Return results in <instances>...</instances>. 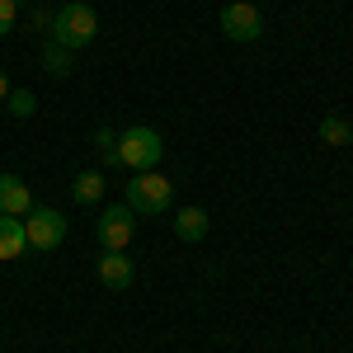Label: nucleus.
I'll use <instances>...</instances> for the list:
<instances>
[{
  "label": "nucleus",
  "mask_w": 353,
  "mask_h": 353,
  "mask_svg": "<svg viewBox=\"0 0 353 353\" xmlns=\"http://www.w3.org/2000/svg\"><path fill=\"white\" fill-rule=\"evenodd\" d=\"M10 90H14V85H10V76H5V71H0V104H5V99H10Z\"/></svg>",
  "instance_id": "18"
},
{
  "label": "nucleus",
  "mask_w": 353,
  "mask_h": 353,
  "mask_svg": "<svg viewBox=\"0 0 353 353\" xmlns=\"http://www.w3.org/2000/svg\"><path fill=\"white\" fill-rule=\"evenodd\" d=\"M208 226H212V221H208L203 208H179V212H174V236H179V241H189V245L203 241V236H208Z\"/></svg>",
  "instance_id": "9"
},
{
  "label": "nucleus",
  "mask_w": 353,
  "mask_h": 353,
  "mask_svg": "<svg viewBox=\"0 0 353 353\" xmlns=\"http://www.w3.org/2000/svg\"><path fill=\"white\" fill-rule=\"evenodd\" d=\"M94 156L104 165H118V132H113V128H99V132H94Z\"/></svg>",
  "instance_id": "14"
},
{
  "label": "nucleus",
  "mask_w": 353,
  "mask_h": 353,
  "mask_svg": "<svg viewBox=\"0 0 353 353\" xmlns=\"http://www.w3.org/2000/svg\"><path fill=\"white\" fill-rule=\"evenodd\" d=\"M5 109L14 113V118H33V109H38V99H33L28 90H10V99H5Z\"/></svg>",
  "instance_id": "15"
},
{
  "label": "nucleus",
  "mask_w": 353,
  "mask_h": 353,
  "mask_svg": "<svg viewBox=\"0 0 353 353\" xmlns=\"http://www.w3.org/2000/svg\"><path fill=\"white\" fill-rule=\"evenodd\" d=\"M349 146H353V141H349Z\"/></svg>",
  "instance_id": "19"
},
{
  "label": "nucleus",
  "mask_w": 353,
  "mask_h": 353,
  "mask_svg": "<svg viewBox=\"0 0 353 353\" xmlns=\"http://www.w3.org/2000/svg\"><path fill=\"white\" fill-rule=\"evenodd\" d=\"M94 33H99V14L85 5V0H71V5H61L52 14V38L57 48H66V52H81L94 43Z\"/></svg>",
  "instance_id": "1"
},
{
  "label": "nucleus",
  "mask_w": 353,
  "mask_h": 353,
  "mask_svg": "<svg viewBox=\"0 0 353 353\" xmlns=\"http://www.w3.org/2000/svg\"><path fill=\"white\" fill-rule=\"evenodd\" d=\"M321 141H325V146H349L353 128L339 118V113H330V118H321Z\"/></svg>",
  "instance_id": "13"
},
{
  "label": "nucleus",
  "mask_w": 353,
  "mask_h": 353,
  "mask_svg": "<svg viewBox=\"0 0 353 353\" xmlns=\"http://www.w3.org/2000/svg\"><path fill=\"white\" fill-rule=\"evenodd\" d=\"M221 33H226L231 43H254V38L264 33V14H259V5H250V0H231V5H221Z\"/></svg>",
  "instance_id": "5"
},
{
  "label": "nucleus",
  "mask_w": 353,
  "mask_h": 353,
  "mask_svg": "<svg viewBox=\"0 0 353 353\" xmlns=\"http://www.w3.org/2000/svg\"><path fill=\"white\" fill-rule=\"evenodd\" d=\"M24 236H28V245H38V250H57V245L66 241V217H61L57 208H28Z\"/></svg>",
  "instance_id": "6"
},
{
  "label": "nucleus",
  "mask_w": 353,
  "mask_h": 353,
  "mask_svg": "<svg viewBox=\"0 0 353 353\" xmlns=\"http://www.w3.org/2000/svg\"><path fill=\"white\" fill-rule=\"evenodd\" d=\"M94 236H99V245L104 250H128L137 236V212L128 208V203H118V208H104L99 212V221H94Z\"/></svg>",
  "instance_id": "4"
},
{
  "label": "nucleus",
  "mask_w": 353,
  "mask_h": 353,
  "mask_svg": "<svg viewBox=\"0 0 353 353\" xmlns=\"http://www.w3.org/2000/svg\"><path fill=\"white\" fill-rule=\"evenodd\" d=\"M33 193L19 174H0V217H28Z\"/></svg>",
  "instance_id": "8"
},
{
  "label": "nucleus",
  "mask_w": 353,
  "mask_h": 353,
  "mask_svg": "<svg viewBox=\"0 0 353 353\" xmlns=\"http://www.w3.org/2000/svg\"><path fill=\"white\" fill-rule=\"evenodd\" d=\"M14 14H19V0H0V38L14 28Z\"/></svg>",
  "instance_id": "16"
},
{
  "label": "nucleus",
  "mask_w": 353,
  "mask_h": 353,
  "mask_svg": "<svg viewBox=\"0 0 353 353\" xmlns=\"http://www.w3.org/2000/svg\"><path fill=\"white\" fill-rule=\"evenodd\" d=\"M161 156H165V141L156 128H128V132H118V165H128L132 174L156 170Z\"/></svg>",
  "instance_id": "3"
},
{
  "label": "nucleus",
  "mask_w": 353,
  "mask_h": 353,
  "mask_svg": "<svg viewBox=\"0 0 353 353\" xmlns=\"http://www.w3.org/2000/svg\"><path fill=\"white\" fill-rule=\"evenodd\" d=\"M71 193H76V203H85V208H94V203L104 198V174H99V170H85V174H76V184H71Z\"/></svg>",
  "instance_id": "11"
},
{
  "label": "nucleus",
  "mask_w": 353,
  "mask_h": 353,
  "mask_svg": "<svg viewBox=\"0 0 353 353\" xmlns=\"http://www.w3.org/2000/svg\"><path fill=\"white\" fill-rule=\"evenodd\" d=\"M132 278H137V269H132V259H128L123 250H104V254H99V283H104V288L123 292V288H132Z\"/></svg>",
  "instance_id": "7"
},
{
  "label": "nucleus",
  "mask_w": 353,
  "mask_h": 353,
  "mask_svg": "<svg viewBox=\"0 0 353 353\" xmlns=\"http://www.w3.org/2000/svg\"><path fill=\"white\" fill-rule=\"evenodd\" d=\"M28 250L24 217H0V259H19Z\"/></svg>",
  "instance_id": "10"
},
{
  "label": "nucleus",
  "mask_w": 353,
  "mask_h": 353,
  "mask_svg": "<svg viewBox=\"0 0 353 353\" xmlns=\"http://www.w3.org/2000/svg\"><path fill=\"white\" fill-rule=\"evenodd\" d=\"M52 14H57V10H48V5H38V10L28 14V24L38 28V33H52Z\"/></svg>",
  "instance_id": "17"
},
{
  "label": "nucleus",
  "mask_w": 353,
  "mask_h": 353,
  "mask_svg": "<svg viewBox=\"0 0 353 353\" xmlns=\"http://www.w3.org/2000/svg\"><path fill=\"white\" fill-rule=\"evenodd\" d=\"M170 203H174V189L161 170H141L128 179V208L137 217H161V212H170Z\"/></svg>",
  "instance_id": "2"
},
{
  "label": "nucleus",
  "mask_w": 353,
  "mask_h": 353,
  "mask_svg": "<svg viewBox=\"0 0 353 353\" xmlns=\"http://www.w3.org/2000/svg\"><path fill=\"white\" fill-rule=\"evenodd\" d=\"M43 66H48V76H57V81H66V76L76 71V52H66V48H57V43H48V48H43Z\"/></svg>",
  "instance_id": "12"
}]
</instances>
